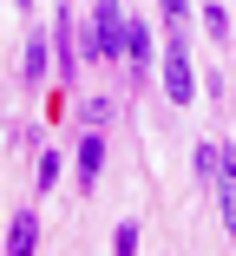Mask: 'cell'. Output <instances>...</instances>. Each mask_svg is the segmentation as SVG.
<instances>
[{
    "label": "cell",
    "instance_id": "obj_9",
    "mask_svg": "<svg viewBox=\"0 0 236 256\" xmlns=\"http://www.w3.org/2000/svg\"><path fill=\"white\" fill-rule=\"evenodd\" d=\"M158 14L171 20V33H184V26H191V0H158Z\"/></svg>",
    "mask_w": 236,
    "mask_h": 256
},
{
    "label": "cell",
    "instance_id": "obj_1",
    "mask_svg": "<svg viewBox=\"0 0 236 256\" xmlns=\"http://www.w3.org/2000/svg\"><path fill=\"white\" fill-rule=\"evenodd\" d=\"M92 26H99V60H125V46H131V14H125V0H99Z\"/></svg>",
    "mask_w": 236,
    "mask_h": 256
},
{
    "label": "cell",
    "instance_id": "obj_2",
    "mask_svg": "<svg viewBox=\"0 0 236 256\" xmlns=\"http://www.w3.org/2000/svg\"><path fill=\"white\" fill-rule=\"evenodd\" d=\"M164 98L171 106L197 98V72H191V53H184V33H171V46H164Z\"/></svg>",
    "mask_w": 236,
    "mask_h": 256
},
{
    "label": "cell",
    "instance_id": "obj_11",
    "mask_svg": "<svg viewBox=\"0 0 236 256\" xmlns=\"http://www.w3.org/2000/svg\"><path fill=\"white\" fill-rule=\"evenodd\" d=\"M20 7H26V0H20Z\"/></svg>",
    "mask_w": 236,
    "mask_h": 256
},
{
    "label": "cell",
    "instance_id": "obj_7",
    "mask_svg": "<svg viewBox=\"0 0 236 256\" xmlns=\"http://www.w3.org/2000/svg\"><path fill=\"white\" fill-rule=\"evenodd\" d=\"M20 79H26V86L46 79V46H39V40H26V53H20Z\"/></svg>",
    "mask_w": 236,
    "mask_h": 256
},
{
    "label": "cell",
    "instance_id": "obj_3",
    "mask_svg": "<svg viewBox=\"0 0 236 256\" xmlns=\"http://www.w3.org/2000/svg\"><path fill=\"white\" fill-rule=\"evenodd\" d=\"M210 190H217V210H223V230L236 236V151H230V144H223V171H217V184H210Z\"/></svg>",
    "mask_w": 236,
    "mask_h": 256
},
{
    "label": "cell",
    "instance_id": "obj_10",
    "mask_svg": "<svg viewBox=\"0 0 236 256\" xmlns=\"http://www.w3.org/2000/svg\"><path fill=\"white\" fill-rule=\"evenodd\" d=\"M204 26H210V40H230V7H204Z\"/></svg>",
    "mask_w": 236,
    "mask_h": 256
},
{
    "label": "cell",
    "instance_id": "obj_6",
    "mask_svg": "<svg viewBox=\"0 0 236 256\" xmlns=\"http://www.w3.org/2000/svg\"><path fill=\"white\" fill-rule=\"evenodd\" d=\"M125 66H131V79H145V66H151V33L131 20V46H125Z\"/></svg>",
    "mask_w": 236,
    "mask_h": 256
},
{
    "label": "cell",
    "instance_id": "obj_5",
    "mask_svg": "<svg viewBox=\"0 0 236 256\" xmlns=\"http://www.w3.org/2000/svg\"><path fill=\"white\" fill-rule=\"evenodd\" d=\"M99 164H105V138H99V132H85V144H79V190L99 178Z\"/></svg>",
    "mask_w": 236,
    "mask_h": 256
},
{
    "label": "cell",
    "instance_id": "obj_4",
    "mask_svg": "<svg viewBox=\"0 0 236 256\" xmlns=\"http://www.w3.org/2000/svg\"><path fill=\"white\" fill-rule=\"evenodd\" d=\"M33 243H39V217L20 210V217L7 224V256H33Z\"/></svg>",
    "mask_w": 236,
    "mask_h": 256
},
{
    "label": "cell",
    "instance_id": "obj_8",
    "mask_svg": "<svg viewBox=\"0 0 236 256\" xmlns=\"http://www.w3.org/2000/svg\"><path fill=\"white\" fill-rule=\"evenodd\" d=\"M112 256H138V224H131V217L112 230Z\"/></svg>",
    "mask_w": 236,
    "mask_h": 256
}]
</instances>
